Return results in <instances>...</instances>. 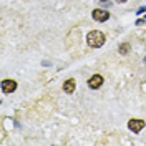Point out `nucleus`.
Returning <instances> with one entry per match:
<instances>
[{
    "label": "nucleus",
    "mask_w": 146,
    "mask_h": 146,
    "mask_svg": "<svg viewBox=\"0 0 146 146\" xmlns=\"http://www.w3.org/2000/svg\"><path fill=\"white\" fill-rule=\"evenodd\" d=\"M86 42H88V45L93 46V48H100V46L105 43V33L100 32V30H91L90 33L86 35Z\"/></svg>",
    "instance_id": "f257e3e1"
},
{
    "label": "nucleus",
    "mask_w": 146,
    "mask_h": 146,
    "mask_svg": "<svg viewBox=\"0 0 146 146\" xmlns=\"http://www.w3.org/2000/svg\"><path fill=\"white\" fill-rule=\"evenodd\" d=\"M15 90H17V82H15V80L7 78V80L2 82V91H3L5 95H10V93H13Z\"/></svg>",
    "instance_id": "f03ea898"
},
{
    "label": "nucleus",
    "mask_w": 146,
    "mask_h": 146,
    "mask_svg": "<svg viewBox=\"0 0 146 146\" xmlns=\"http://www.w3.org/2000/svg\"><path fill=\"white\" fill-rule=\"evenodd\" d=\"M128 128L133 131V133H139L143 128H145V121L143 119H138V118H133L128 121Z\"/></svg>",
    "instance_id": "7ed1b4c3"
},
{
    "label": "nucleus",
    "mask_w": 146,
    "mask_h": 146,
    "mask_svg": "<svg viewBox=\"0 0 146 146\" xmlns=\"http://www.w3.org/2000/svg\"><path fill=\"white\" fill-rule=\"evenodd\" d=\"M91 15H93V20H95V22H106L110 18L108 12H106V10H101V9H95Z\"/></svg>",
    "instance_id": "20e7f679"
},
{
    "label": "nucleus",
    "mask_w": 146,
    "mask_h": 146,
    "mask_svg": "<svg viewBox=\"0 0 146 146\" xmlns=\"http://www.w3.org/2000/svg\"><path fill=\"white\" fill-rule=\"evenodd\" d=\"M101 85H103V76L101 75H93L90 80H88V86L93 90H98Z\"/></svg>",
    "instance_id": "39448f33"
},
{
    "label": "nucleus",
    "mask_w": 146,
    "mask_h": 146,
    "mask_svg": "<svg viewBox=\"0 0 146 146\" xmlns=\"http://www.w3.org/2000/svg\"><path fill=\"white\" fill-rule=\"evenodd\" d=\"M75 80L73 78H70V80H66V82L63 83V90H65V93H68V95H72L73 91H75Z\"/></svg>",
    "instance_id": "423d86ee"
},
{
    "label": "nucleus",
    "mask_w": 146,
    "mask_h": 146,
    "mask_svg": "<svg viewBox=\"0 0 146 146\" xmlns=\"http://www.w3.org/2000/svg\"><path fill=\"white\" fill-rule=\"evenodd\" d=\"M129 50H131V46H129V43H126V42L119 45V53H121V55H128Z\"/></svg>",
    "instance_id": "0eeeda50"
},
{
    "label": "nucleus",
    "mask_w": 146,
    "mask_h": 146,
    "mask_svg": "<svg viewBox=\"0 0 146 146\" xmlns=\"http://www.w3.org/2000/svg\"><path fill=\"white\" fill-rule=\"evenodd\" d=\"M116 2H119V3H123V2H126V0H116Z\"/></svg>",
    "instance_id": "6e6552de"
}]
</instances>
